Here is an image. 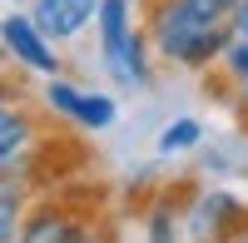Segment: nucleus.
<instances>
[{"instance_id": "obj_5", "label": "nucleus", "mask_w": 248, "mask_h": 243, "mask_svg": "<svg viewBox=\"0 0 248 243\" xmlns=\"http://www.w3.org/2000/svg\"><path fill=\"white\" fill-rule=\"evenodd\" d=\"M99 15V0H35V25L55 40H75L79 30Z\"/></svg>"}, {"instance_id": "obj_4", "label": "nucleus", "mask_w": 248, "mask_h": 243, "mask_svg": "<svg viewBox=\"0 0 248 243\" xmlns=\"http://www.w3.org/2000/svg\"><path fill=\"white\" fill-rule=\"evenodd\" d=\"M0 40H5V50L20 60V65H30V70H40V75H55V55H50L45 30H40L35 20L5 15V20H0Z\"/></svg>"}, {"instance_id": "obj_1", "label": "nucleus", "mask_w": 248, "mask_h": 243, "mask_svg": "<svg viewBox=\"0 0 248 243\" xmlns=\"http://www.w3.org/2000/svg\"><path fill=\"white\" fill-rule=\"evenodd\" d=\"M233 10L238 0H154L149 35L169 65L203 70L233 40Z\"/></svg>"}, {"instance_id": "obj_2", "label": "nucleus", "mask_w": 248, "mask_h": 243, "mask_svg": "<svg viewBox=\"0 0 248 243\" xmlns=\"http://www.w3.org/2000/svg\"><path fill=\"white\" fill-rule=\"evenodd\" d=\"M99 55L119 85H144V40L129 20V0H99Z\"/></svg>"}, {"instance_id": "obj_11", "label": "nucleus", "mask_w": 248, "mask_h": 243, "mask_svg": "<svg viewBox=\"0 0 248 243\" xmlns=\"http://www.w3.org/2000/svg\"><path fill=\"white\" fill-rule=\"evenodd\" d=\"M0 55H5V40H0Z\"/></svg>"}, {"instance_id": "obj_10", "label": "nucleus", "mask_w": 248, "mask_h": 243, "mask_svg": "<svg viewBox=\"0 0 248 243\" xmlns=\"http://www.w3.org/2000/svg\"><path fill=\"white\" fill-rule=\"evenodd\" d=\"M233 35L248 40V0H238V10H233Z\"/></svg>"}, {"instance_id": "obj_6", "label": "nucleus", "mask_w": 248, "mask_h": 243, "mask_svg": "<svg viewBox=\"0 0 248 243\" xmlns=\"http://www.w3.org/2000/svg\"><path fill=\"white\" fill-rule=\"evenodd\" d=\"M50 105L60 109V114H70V119H79V124H90V129H105V124H114V99H105V94H85V90H75V85H50Z\"/></svg>"}, {"instance_id": "obj_12", "label": "nucleus", "mask_w": 248, "mask_h": 243, "mask_svg": "<svg viewBox=\"0 0 248 243\" xmlns=\"http://www.w3.org/2000/svg\"><path fill=\"white\" fill-rule=\"evenodd\" d=\"M85 243H99V238H85Z\"/></svg>"}, {"instance_id": "obj_3", "label": "nucleus", "mask_w": 248, "mask_h": 243, "mask_svg": "<svg viewBox=\"0 0 248 243\" xmlns=\"http://www.w3.org/2000/svg\"><path fill=\"white\" fill-rule=\"evenodd\" d=\"M15 243H85V238H79V218L65 209V198H45V204L20 224Z\"/></svg>"}, {"instance_id": "obj_8", "label": "nucleus", "mask_w": 248, "mask_h": 243, "mask_svg": "<svg viewBox=\"0 0 248 243\" xmlns=\"http://www.w3.org/2000/svg\"><path fill=\"white\" fill-rule=\"evenodd\" d=\"M20 209H25V194L20 189H0V243L20 238Z\"/></svg>"}, {"instance_id": "obj_9", "label": "nucleus", "mask_w": 248, "mask_h": 243, "mask_svg": "<svg viewBox=\"0 0 248 243\" xmlns=\"http://www.w3.org/2000/svg\"><path fill=\"white\" fill-rule=\"evenodd\" d=\"M189 144H199V124H194V119H179V124H169V129H164V139H159L164 154H179V149H189Z\"/></svg>"}, {"instance_id": "obj_7", "label": "nucleus", "mask_w": 248, "mask_h": 243, "mask_svg": "<svg viewBox=\"0 0 248 243\" xmlns=\"http://www.w3.org/2000/svg\"><path fill=\"white\" fill-rule=\"evenodd\" d=\"M30 134H35V124L20 109H10V105H0V164H10V159L30 144Z\"/></svg>"}]
</instances>
